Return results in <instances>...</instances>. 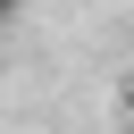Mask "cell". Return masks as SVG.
Returning a JSON list of instances; mask_svg holds the SVG:
<instances>
[{
    "label": "cell",
    "instance_id": "1",
    "mask_svg": "<svg viewBox=\"0 0 134 134\" xmlns=\"http://www.w3.org/2000/svg\"><path fill=\"white\" fill-rule=\"evenodd\" d=\"M117 100H126V117H134V75H126V92H117Z\"/></svg>",
    "mask_w": 134,
    "mask_h": 134
}]
</instances>
